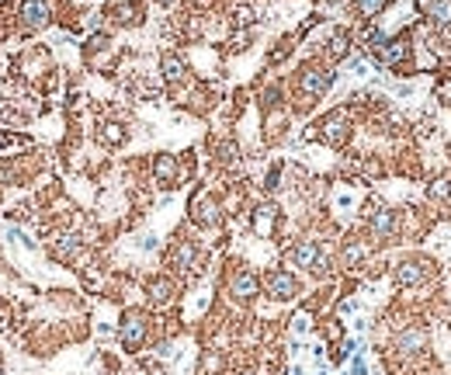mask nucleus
Returning <instances> with one entry per match:
<instances>
[{"mask_svg":"<svg viewBox=\"0 0 451 375\" xmlns=\"http://www.w3.org/2000/svg\"><path fill=\"white\" fill-rule=\"evenodd\" d=\"M423 18L434 28H451V0H423Z\"/></svg>","mask_w":451,"mask_h":375,"instance_id":"obj_28","label":"nucleus"},{"mask_svg":"<svg viewBox=\"0 0 451 375\" xmlns=\"http://www.w3.org/2000/svg\"><path fill=\"white\" fill-rule=\"evenodd\" d=\"M143 295H146V306L150 309H170L177 299H181V282L167 271H157L143 282Z\"/></svg>","mask_w":451,"mask_h":375,"instance_id":"obj_15","label":"nucleus"},{"mask_svg":"<svg viewBox=\"0 0 451 375\" xmlns=\"http://www.w3.org/2000/svg\"><path fill=\"white\" fill-rule=\"evenodd\" d=\"M45 302L56 306L59 313H83L80 292H73V289H49L45 292Z\"/></svg>","mask_w":451,"mask_h":375,"instance_id":"obj_26","label":"nucleus"},{"mask_svg":"<svg viewBox=\"0 0 451 375\" xmlns=\"http://www.w3.org/2000/svg\"><path fill=\"white\" fill-rule=\"evenodd\" d=\"M288 323H291V333H295V337H302V333H309V327H313V313H309V309H299Z\"/></svg>","mask_w":451,"mask_h":375,"instance_id":"obj_35","label":"nucleus"},{"mask_svg":"<svg viewBox=\"0 0 451 375\" xmlns=\"http://www.w3.org/2000/svg\"><path fill=\"white\" fill-rule=\"evenodd\" d=\"M371 257V240H361V237H344L340 240V254H337V264L344 271H358L365 268Z\"/></svg>","mask_w":451,"mask_h":375,"instance_id":"obj_23","label":"nucleus"},{"mask_svg":"<svg viewBox=\"0 0 451 375\" xmlns=\"http://www.w3.org/2000/svg\"><path fill=\"white\" fill-rule=\"evenodd\" d=\"M202 268H205V250H202V244H198L195 237H188L184 230L174 233L170 244L164 247V271L167 275H174V278L184 285V282H195V278L202 275Z\"/></svg>","mask_w":451,"mask_h":375,"instance_id":"obj_4","label":"nucleus"},{"mask_svg":"<svg viewBox=\"0 0 451 375\" xmlns=\"http://www.w3.org/2000/svg\"><path fill=\"white\" fill-rule=\"evenodd\" d=\"M278 226H282V208L275 198H264L250 208V233L257 240H275L278 237Z\"/></svg>","mask_w":451,"mask_h":375,"instance_id":"obj_19","label":"nucleus"},{"mask_svg":"<svg viewBox=\"0 0 451 375\" xmlns=\"http://www.w3.org/2000/svg\"><path fill=\"white\" fill-rule=\"evenodd\" d=\"M157 4H164V7H174V4H177V0H157Z\"/></svg>","mask_w":451,"mask_h":375,"instance_id":"obj_39","label":"nucleus"},{"mask_svg":"<svg viewBox=\"0 0 451 375\" xmlns=\"http://www.w3.org/2000/svg\"><path fill=\"white\" fill-rule=\"evenodd\" d=\"M392 278H396V285L399 289H416V285H423L427 278H431V261L427 257H403V261H396V268H392Z\"/></svg>","mask_w":451,"mask_h":375,"instance_id":"obj_20","label":"nucleus"},{"mask_svg":"<svg viewBox=\"0 0 451 375\" xmlns=\"http://www.w3.org/2000/svg\"><path fill=\"white\" fill-rule=\"evenodd\" d=\"M233 375H264V372H260L257 365H243V369H236V372H233Z\"/></svg>","mask_w":451,"mask_h":375,"instance_id":"obj_38","label":"nucleus"},{"mask_svg":"<svg viewBox=\"0 0 451 375\" xmlns=\"http://www.w3.org/2000/svg\"><path fill=\"white\" fill-rule=\"evenodd\" d=\"M153 333H157V323H153V313L146 306H125L122 316H119V327H115V337H119L125 355H143L150 347Z\"/></svg>","mask_w":451,"mask_h":375,"instance_id":"obj_5","label":"nucleus"},{"mask_svg":"<svg viewBox=\"0 0 451 375\" xmlns=\"http://www.w3.org/2000/svg\"><path fill=\"white\" fill-rule=\"evenodd\" d=\"M371 59H375L378 66H385V70H392V73H403V77H407V73L413 70V42H410V35H389V39L371 52Z\"/></svg>","mask_w":451,"mask_h":375,"instance_id":"obj_12","label":"nucleus"},{"mask_svg":"<svg viewBox=\"0 0 451 375\" xmlns=\"http://www.w3.org/2000/svg\"><path fill=\"white\" fill-rule=\"evenodd\" d=\"M191 81H195V70H191L188 56L181 49H164L160 52V83L167 87V94L188 87Z\"/></svg>","mask_w":451,"mask_h":375,"instance_id":"obj_13","label":"nucleus"},{"mask_svg":"<svg viewBox=\"0 0 451 375\" xmlns=\"http://www.w3.org/2000/svg\"><path fill=\"white\" fill-rule=\"evenodd\" d=\"M28 150H35V136H32V132L0 125V160H7V157H21V153H28Z\"/></svg>","mask_w":451,"mask_h":375,"instance_id":"obj_25","label":"nucleus"},{"mask_svg":"<svg viewBox=\"0 0 451 375\" xmlns=\"http://www.w3.org/2000/svg\"><path fill=\"white\" fill-rule=\"evenodd\" d=\"M108 28H139L146 21V0H115L101 7Z\"/></svg>","mask_w":451,"mask_h":375,"instance_id":"obj_16","label":"nucleus"},{"mask_svg":"<svg viewBox=\"0 0 451 375\" xmlns=\"http://www.w3.org/2000/svg\"><path fill=\"white\" fill-rule=\"evenodd\" d=\"M365 233L371 244H392L399 237V212L389 206H375L365 212Z\"/></svg>","mask_w":451,"mask_h":375,"instance_id":"obj_14","label":"nucleus"},{"mask_svg":"<svg viewBox=\"0 0 451 375\" xmlns=\"http://www.w3.org/2000/svg\"><path fill=\"white\" fill-rule=\"evenodd\" d=\"M389 4H392V0H351L354 14H358V18H365V21L378 18L382 11H389Z\"/></svg>","mask_w":451,"mask_h":375,"instance_id":"obj_33","label":"nucleus"},{"mask_svg":"<svg viewBox=\"0 0 451 375\" xmlns=\"http://www.w3.org/2000/svg\"><path fill=\"white\" fill-rule=\"evenodd\" d=\"M94 139H97L101 150H122V146H128L132 132H128V125H125L122 119H97Z\"/></svg>","mask_w":451,"mask_h":375,"instance_id":"obj_22","label":"nucleus"},{"mask_svg":"<svg viewBox=\"0 0 451 375\" xmlns=\"http://www.w3.org/2000/svg\"><path fill=\"white\" fill-rule=\"evenodd\" d=\"M222 295L236 309H250L260 299V275L243 261H229L222 271Z\"/></svg>","mask_w":451,"mask_h":375,"instance_id":"obj_6","label":"nucleus"},{"mask_svg":"<svg viewBox=\"0 0 451 375\" xmlns=\"http://www.w3.org/2000/svg\"><path fill=\"white\" fill-rule=\"evenodd\" d=\"M392 351H396L399 358H416V355H423V351H427V331H423L420 323L399 327V331L392 333Z\"/></svg>","mask_w":451,"mask_h":375,"instance_id":"obj_21","label":"nucleus"},{"mask_svg":"<svg viewBox=\"0 0 451 375\" xmlns=\"http://www.w3.org/2000/svg\"><path fill=\"white\" fill-rule=\"evenodd\" d=\"M285 264L295 275H309L316 282H327L337 271V261L330 257L327 244L320 237H299L291 247H285Z\"/></svg>","mask_w":451,"mask_h":375,"instance_id":"obj_2","label":"nucleus"},{"mask_svg":"<svg viewBox=\"0 0 451 375\" xmlns=\"http://www.w3.org/2000/svg\"><path fill=\"white\" fill-rule=\"evenodd\" d=\"M215 164L219 167H236L240 164V146L233 139H219L215 143Z\"/></svg>","mask_w":451,"mask_h":375,"instance_id":"obj_32","label":"nucleus"},{"mask_svg":"<svg viewBox=\"0 0 451 375\" xmlns=\"http://www.w3.org/2000/svg\"><path fill=\"white\" fill-rule=\"evenodd\" d=\"M4 240L11 244V247H25L28 254H39V240H32L28 233H25V226H14V222H7L4 226Z\"/></svg>","mask_w":451,"mask_h":375,"instance_id":"obj_31","label":"nucleus"},{"mask_svg":"<svg viewBox=\"0 0 451 375\" xmlns=\"http://www.w3.org/2000/svg\"><path fill=\"white\" fill-rule=\"evenodd\" d=\"M0 375H7V365H4V355H0Z\"/></svg>","mask_w":451,"mask_h":375,"instance_id":"obj_40","label":"nucleus"},{"mask_svg":"<svg viewBox=\"0 0 451 375\" xmlns=\"http://www.w3.org/2000/svg\"><path fill=\"white\" fill-rule=\"evenodd\" d=\"M56 14H59V0H21L14 35L21 42L39 39L42 32H49L56 25Z\"/></svg>","mask_w":451,"mask_h":375,"instance_id":"obj_8","label":"nucleus"},{"mask_svg":"<svg viewBox=\"0 0 451 375\" xmlns=\"http://www.w3.org/2000/svg\"><path fill=\"white\" fill-rule=\"evenodd\" d=\"M351 372H354V375H368V369H365V358H361V355L351 362Z\"/></svg>","mask_w":451,"mask_h":375,"instance_id":"obj_37","label":"nucleus"},{"mask_svg":"<svg viewBox=\"0 0 451 375\" xmlns=\"http://www.w3.org/2000/svg\"><path fill=\"white\" fill-rule=\"evenodd\" d=\"M313 136H316L323 146H330V150H344V146L351 143V136H354L351 108L340 105V108H330L327 115H320V119L313 122Z\"/></svg>","mask_w":451,"mask_h":375,"instance_id":"obj_10","label":"nucleus"},{"mask_svg":"<svg viewBox=\"0 0 451 375\" xmlns=\"http://www.w3.org/2000/svg\"><path fill=\"white\" fill-rule=\"evenodd\" d=\"M295 42H299V35L291 32V35H282V39H278L275 45H271V49H267V66H271V70L285 66L288 59H291V52H295Z\"/></svg>","mask_w":451,"mask_h":375,"instance_id":"obj_29","label":"nucleus"},{"mask_svg":"<svg viewBox=\"0 0 451 375\" xmlns=\"http://www.w3.org/2000/svg\"><path fill=\"white\" fill-rule=\"evenodd\" d=\"M337 83V66H330L327 59L320 56H309L295 66L291 81H288V101H291V112L295 115H309Z\"/></svg>","mask_w":451,"mask_h":375,"instance_id":"obj_1","label":"nucleus"},{"mask_svg":"<svg viewBox=\"0 0 451 375\" xmlns=\"http://www.w3.org/2000/svg\"><path fill=\"white\" fill-rule=\"evenodd\" d=\"M59 66H56V56H52V49L49 45H42V42H25L14 56H11V63H7V73L14 77V83H25V87H39L49 73H56Z\"/></svg>","mask_w":451,"mask_h":375,"instance_id":"obj_3","label":"nucleus"},{"mask_svg":"<svg viewBox=\"0 0 451 375\" xmlns=\"http://www.w3.org/2000/svg\"><path fill=\"white\" fill-rule=\"evenodd\" d=\"M260 295L271 299V302H295V299L306 295L302 275H295L288 264H275L260 275Z\"/></svg>","mask_w":451,"mask_h":375,"instance_id":"obj_11","label":"nucleus"},{"mask_svg":"<svg viewBox=\"0 0 451 375\" xmlns=\"http://www.w3.org/2000/svg\"><path fill=\"white\" fill-rule=\"evenodd\" d=\"M260 139H264V146H278V143H285L288 129H291V108L285 105H267V108H260Z\"/></svg>","mask_w":451,"mask_h":375,"instance_id":"obj_17","label":"nucleus"},{"mask_svg":"<svg viewBox=\"0 0 451 375\" xmlns=\"http://www.w3.org/2000/svg\"><path fill=\"white\" fill-rule=\"evenodd\" d=\"M257 18H260V14H257V7H253L250 0H240V4L229 7V28H233V32H236V28H253Z\"/></svg>","mask_w":451,"mask_h":375,"instance_id":"obj_30","label":"nucleus"},{"mask_svg":"<svg viewBox=\"0 0 451 375\" xmlns=\"http://www.w3.org/2000/svg\"><path fill=\"white\" fill-rule=\"evenodd\" d=\"M150 177H153V184L160 188V191H174V188H181V181H184V174H181V157L177 153H153L150 157Z\"/></svg>","mask_w":451,"mask_h":375,"instance_id":"obj_18","label":"nucleus"},{"mask_svg":"<svg viewBox=\"0 0 451 375\" xmlns=\"http://www.w3.org/2000/svg\"><path fill=\"white\" fill-rule=\"evenodd\" d=\"M188 222H191L198 233H215V230H222V222H226V206H222V198H219L215 188L198 184V188L191 191V198H188Z\"/></svg>","mask_w":451,"mask_h":375,"instance_id":"obj_7","label":"nucleus"},{"mask_svg":"<svg viewBox=\"0 0 451 375\" xmlns=\"http://www.w3.org/2000/svg\"><path fill=\"white\" fill-rule=\"evenodd\" d=\"M226 369H229V358L222 347H205L198 355V375H226Z\"/></svg>","mask_w":451,"mask_h":375,"instance_id":"obj_27","label":"nucleus"},{"mask_svg":"<svg viewBox=\"0 0 451 375\" xmlns=\"http://www.w3.org/2000/svg\"><path fill=\"white\" fill-rule=\"evenodd\" d=\"M351 49H354V39H351V32L347 28H333L323 42V52H320V59H327L330 66H337V63H347L351 59Z\"/></svg>","mask_w":451,"mask_h":375,"instance_id":"obj_24","label":"nucleus"},{"mask_svg":"<svg viewBox=\"0 0 451 375\" xmlns=\"http://www.w3.org/2000/svg\"><path fill=\"white\" fill-rule=\"evenodd\" d=\"M87 247H90L87 233L73 230V226H63V230L49 233V240H45V257H49L52 264H59V268H73V271H77V264L83 261Z\"/></svg>","mask_w":451,"mask_h":375,"instance_id":"obj_9","label":"nucleus"},{"mask_svg":"<svg viewBox=\"0 0 451 375\" xmlns=\"http://www.w3.org/2000/svg\"><path fill=\"white\" fill-rule=\"evenodd\" d=\"M288 375H302V369H299V365H291V372Z\"/></svg>","mask_w":451,"mask_h":375,"instance_id":"obj_41","label":"nucleus"},{"mask_svg":"<svg viewBox=\"0 0 451 375\" xmlns=\"http://www.w3.org/2000/svg\"><path fill=\"white\" fill-rule=\"evenodd\" d=\"M320 331H323V337H327L330 344H340V340H344V327H340V320H333V316L320 323Z\"/></svg>","mask_w":451,"mask_h":375,"instance_id":"obj_36","label":"nucleus"},{"mask_svg":"<svg viewBox=\"0 0 451 375\" xmlns=\"http://www.w3.org/2000/svg\"><path fill=\"white\" fill-rule=\"evenodd\" d=\"M282 177H285V164L282 160H275V164L267 167V174H264V191L267 195H278L285 184H282Z\"/></svg>","mask_w":451,"mask_h":375,"instance_id":"obj_34","label":"nucleus"}]
</instances>
